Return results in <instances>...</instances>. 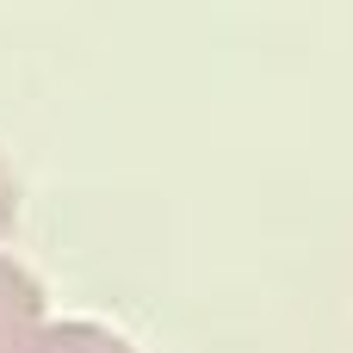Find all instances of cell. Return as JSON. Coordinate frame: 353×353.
<instances>
[{
    "label": "cell",
    "instance_id": "1",
    "mask_svg": "<svg viewBox=\"0 0 353 353\" xmlns=\"http://www.w3.org/2000/svg\"><path fill=\"white\" fill-rule=\"evenodd\" d=\"M37 329H43V292L19 261L0 254V353H25Z\"/></svg>",
    "mask_w": 353,
    "mask_h": 353
},
{
    "label": "cell",
    "instance_id": "2",
    "mask_svg": "<svg viewBox=\"0 0 353 353\" xmlns=\"http://www.w3.org/2000/svg\"><path fill=\"white\" fill-rule=\"evenodd\" d=\"M25 353H137V347L99 323H43Z\"/></svg>",
    "mask_w": 353,
    "mask_h": 353
},
{
    "label": "cell",
    "instance_id": "3",
    "mask_svg": "<svg viewBox=\"0 0 353 353\" xmlns=\"http://www.w3.org/2000/svg\"><path fill=\"white\" fill-rule=\"evenodd\" d=\"M19 223V180H12V168H6V155H0V236Z\"/></svg>",
    "mask_w": 353,
    "mask_h": 353
}]
</instances>
